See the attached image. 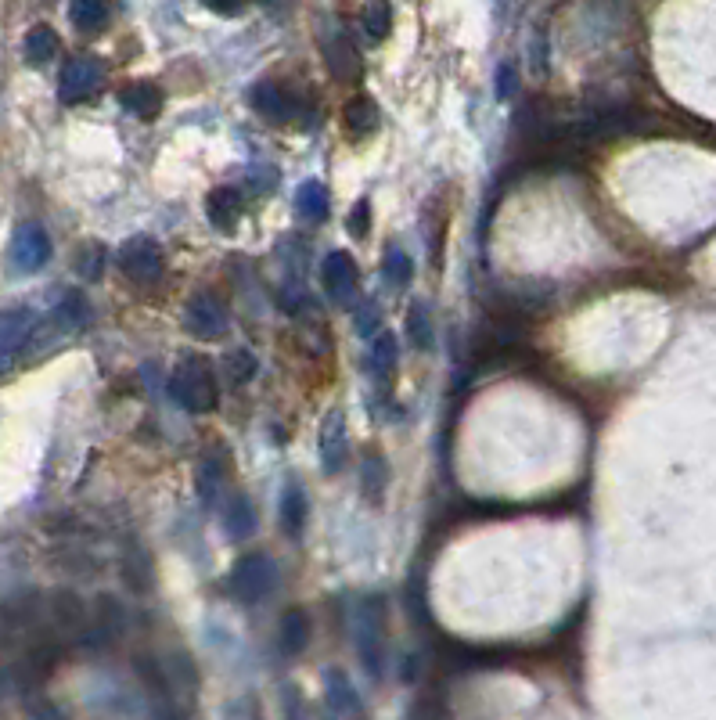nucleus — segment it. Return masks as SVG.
I'll list each match as a JSON object with an SVG mask.
<instances>
[{
	"instance_id": "20",
	"label": "nucleus",
	"mask_w": 716,
	"mask_h": 720,
	"mask_svg": "<svg viewBox=\"0 0 716 720\" xmlns=\"http://www.w3.org/2000/svg\"><path fill=\"white\" fill-rule=\"evenodd\" d=\"M123 576H126V587L134 594H148L152 591V558L148 551H141L137 544H130L123 555Z\"/></svg>"
},
{
	"instance_id": "13",
	"label": "nucleus",
	"mask_w": 716,
	"mask_h": 720,
	"mask_svg": "<svg viewBox=\"0 0 716 720\" xmlns=\"http://www.w3.org/2000/svg\"><path fill=\"white\" fill-rule=\"evenodd\" d=\"M342 116H346V134L357 137V141H364V137L375 134L378 123H382V108L367 98V94H357V98L346 101Z\"/></svg>"
},
{
	"instance_id": "19",
	"label": "nucleus",
	"mask_w": 716,
	"mask_h": 720,
	"mask_svg": "<svg viewBox=\"0 0 716 720\" xmlns=\"http://www.w3.org/2000/svg\"><path fill=\"white\" fill-rule=\"evenodd\" d=\"M227 519H224V526H227V537H234V540H249L252 533H256V508H252V501L242 494V490H234L231 494V501H227Z\"/></svg>"
},
{
	"instance_id": "11",
	"label": "nucleus",
	"mask_w": 716,
	"mask_h": 720,
	"mask_svg": "<svg viewBox=\"0 0 716 720\" xmlns=\"http://www.w3.org/2000/svg\"><path fill=\"white\" fill-rule=\"evenodd\" d=\"M324 62H328V72H332L339 83L360 80V72H364L357 44H353L350 36H342V33H335L332 40H324Z\"/></svg>"
},
{
	"instance_id": "7",
	"label": "nucleus",
	"mask_w": 716,
	"mask_h": 720,
	"mask_svg": "<svg viewBox=\"0 0 716 720\" xmlns=\"http://www.w3.org/2000/svg\"><path fill=\"white\" fill-rule=\"evenodd\" d=\"M101 80H105V69H101L98 58H90V54L69 58L62 69V101L76 105V101L90 98L101 87Z\"/></svg>"
},
{
	"instance_id": "28",
	"label": "nucleus",
	"mask_w": 716,
	"mask_h": 720,
	"mask_svg": "<svg viewBox=\"0 0 716 720\" xmlns=\"http://www.w3.org/2000/svg\"><path fill=\"white\" fill-rule=\"evenodd\" d=\"M396 357H400L396 335H393V332H382V335L375 339V371H378V375H382V378H393Z\"/></svg>"
},
{
	"instance_id": "1",
	"label": "nucleus",
	"mask_w": 716,
	"mask_h": 720,
	"mask_svg": "<svg viewBox=\"0 0 716 720\" xmlns=\"http://www.w3.org/2000/svg\"><path fill=\"white\" fill-rule=\"evenodd\" d=\"M170 393H173V400L191 414L213 411L216 400H220V386H216L213 364H209L206 357H198V353H188V357L173 368Z\"/></svg>"
},
{
	"instance_id": "23",
	"label": "nucleus",
	"mask_w": 716,
	"mask_h": 720,
	"mask_svg": "<svg viewBox=\"0 0 716 720\" xmlns=\"http://www.w3.org/2000/svg\"><path fill=\"white\" fill-rule=\"evenodd\" d=\"M62 44H58V33L51 26H36L26 33V58L33 65H47L51 58H58Z\"/></svg>"
},
{
	"instance_id": "4",
	"label": "nucleus",
	"mask_w": 716,
	"mask_h": 720,
	"mask_svg": "<svg viewBox=\"0 0 716 720\" xmlns=\"http://www.w3.org/2000/svg\"><path fill=\"white\" fill-rule=\"evenodd\" d=\"M119 270L134 285H159L162 274H166V260H162L159 245L152 238H130L119 249Z\"/></svg>"
},
{
	"instance_id": "21",
	"label": "nucleus",
	"mask_w": 716,
	"mask_h": 720,
	"mask_svg": "<svg viewBox=\"0 0 716 720\" xmlns=\"http://www.w3.org/2000/svg\"><path fill=\"white\" fill-rule=\"evenodd\" d=\"M296 209L306 224H321L324 216H328V188H324L321 180H306L303 188H299Z\"/></svg>"
},
{
	"instance_id": "12",
	"label": "nucleus",
	"mask_w": 716,
	"mask_h": 720,
	"mask_svg": "<svg viewBox=\"0 0 716 720\" xmlns=\"http://www.w3.org/2000/svg\"><path fill=\"white\" fill-rule=\"evenodd\" d=\"M249 101L263 119H270V123H288L292 112H296V101L288 98V90L278 87V83H270V80L256 83L252 94H249Z\"/></svg>"
},
{
	"instance_id": "2",
	"label": "nucleus",
	"mask_w": 716,
	"mask_h": 720,
	"mask_svg": "<svg viewBox=\"0 0 716 720\" xmlns=\"http://www.w3.org/2000/svg\"><path fill=\"white\" fill-rule=\"evenodd\" d=\"M274 584H278V569H274V562H270L267 555H260V551H249V555H242L234 562L231 594L242 605L263 602V598L274 591Z\"/></svg>"
},
{
	"instance_id": "24",
	"label": "nucleus",
	"mask_w": 716,
	"mask_h": 720,
	"mask_svg": "<svg viewBox=\"0 0 716 720\" xmlns=\"http://www.w3.org/2000/svg\"><path fill=\"white\" fill-rule=\"evenodd\" d=\"M407 339H411L414 350L421 353L432 350V317H429V306L421 303V299L407 306Z\"/></svg>"
},
{
	"instance_id": "10",
	"label": "nucleus",
	"mask_w": 716,
	"mask_h": 720,
	"mask_svg": "<svg viewBox=\"0 0 716 720\" xmlns=\"http://www.w3.org/2000/svg\"><path fill=\"white\" fill-rule=\"evenodd\" d=\"M33 332V314L29 310H4L0 314V371L11 368V360L22 353Z\"/></svg>"
},
{
	"instance_id": "26",
	"label": "nucleus",
	"mask_w": 716,
	"mask_h": 720,
	"mask_svg": "<svg viewBox=\"0 0 716 720\" xmlns=\"http://www.w3.org/2000/svg\"><path fill=\"white\" fill-rule=\"evenodd\" d=\"M382 274H385V281H389V285L407 288V281L414 278L411 256H407L403 249H396V245H389V249H385V260H382Z\"/></svg>"
},
{
	"instance_id": "25",
	"label": "nucleus",
	"mask_w": 716,
	"mask_h": 720,
	"mask_svg": "<svg viewBox=\"0 0 716 720\" xmlns=\"http://www.w3.org/2000/svg\"><path fill=\"white\" fill-rule=\"evenodd\" d=\"M69 18L80 33H98V29L108 26V8L98 4V0H80V4H72L69 8Z\"/></svg>"
},
{
	"instance_id": "8",
	"label": "nucleus",
	"mask_w": 716,
	"mask_h": 720,
	"mask_svg": "<svg viewBox=\"0 0 716 720\" xmlns=\"http://www.w3.org/2000/svg\"><path fill=\"white\" fill-rule=\"evenodd\" d=\"M321 285L324 292L335 299V303H350L357 296V263H353L350 252H328L321 263Z\"/></svg>"
},
{
	"instance_id": "16",
	"label": "nucleus",
	"mask_w": 716,
	"mask_h": 720,
	"mask_svg": "<svg viewBox=\"0 0 716 720\" xmlns=\"http://www.w3.org/2000/svg\"><path fill=\"white\" fill-rule=\"evenodd\" d=\"M224 486H227V461L220 458L216 450H206V454H202V465H198V497H202V504L216 508Z\"/></svg>"
},
{
	"instance_id": "3",
	"label": "nucleus",
	"mask_w": 716,
	"mask_h": 720,
	"mask_svg": "<svg viewBox=\"0 0 716 720\" xmlns=\"http://www.w3.org/2000/svg\"><path fill=\"white\" fill-rule=\"evenodd\" d=\"M353 645L371 674L382 670V602L367 598L353 609Z\"/></svg>"
},
{
	"instance_id": "5",
	"label": "nucleus",
	"mask_w": 716,
	"mask_h": 720,
	"mask_svg": "<svg viewBox=\"0 0 716 720\" xmlns=\"http://www.w3.org/2000/svg\"><path fill=\"white\" fill-rule=\"evenodd\" d=\"M227 324H231L227 306L220 303L213 292H198V296H191L188 306H184V328L202 342L220 339V335L227 332Z\"/></svg>"
},
{
	"instance_id": "29",
	"label": "nucleus",
	"mask_w": 716,
	"mask_h": 720,
	"mask_svg": "<svg viewBox=\"0 0 716 720\" xmlns=\"http://www.w3.org/2000/svg\"><path fill=\"white\" fill-rule=\"evenodd\" d=\"M54 317H58V328H80V324L87 321V303H83L80 292L65 296L62 303H58V310H54Z\"/></svg>"
},
{
	"instance_id": "22",
	"label": "nucleus",
	"mask_w": 716,
	"mask_h": 720,
	"mask_svg": "<svg viewBox=\"0 0 716 720\" xmlns=\"http://www.w3.org/2000/svg\"><path fill=\"white\" fill-rule=\"evenodd\" d=\"M360 486H364V497L371 504H378L382 501V494H385V486H389V465H385V458L382 454H367L364 458V472H360Z\"/></svg>"
},
{
	"instance_id": "27",
	"label": "nucleus",
	"mask_w": 716,
	"mask_h": 720,
	"mask_svg": "<svg viewBox=\"0 0 716 720\" xmlns=\"http://www.w3.org/2000/svg\"><path fill=\"white\" fill-rule=\"evenodd\" d=\"M360 22H364V33L371 36V40H385L389 29H393V8H389V4H367Z\"/></svg>"
},
{
	"instance_id": "15",
	"label": "nucleus",
	"mask_w": 716,
	"mask_h": 720,
	"mask_svg": "<svg viewBox=\"0 0 716 720\" xmlns=\"http://www.w3.org/2000/svg\"><path fill=\"white\" fill-rule=\"evenodd\" d=\"M310 634H314V623H310V612L306 609H288L285 616H281L278 641L285 656H299V652L310 645Z\"/></svg>"
},
{
	"instance_id": "6",
	"label": "nucleus",
	"mask_w": 716,
	"mask_h": 720,
	"mask_svg": "<svg viewBox=\"0 0 716 720\" xmlns=\"http://www.w3.org/2000/svg\"><path fill=\"white\" fill-rule=\"evenodd\" d=\"M317 450H321L324 472L335 476L342 472L346 458H350V432H346V414L335 407L321 418V429H317Z\"/></svg>"
},
{
	"instance_id": "30",
	"label": "nucleus",
	"mask_w": 716,
	"mask_h": 720,
	"mask_svg": "<svg viewBox=\"0 0 716 720\" xmlns=\"http://www.w3.org/2000/svg\"><path fill=\"white\" fill-rule=\"evenodd\" d=\"M227 371H231V382H249L256 371H260V364H256V357H252L249 350H234V353H227Z\"/></svg>"
},
{
	"instance_id": "9",
	"label": "nucleus",
	"mask_w": 716,
	"mask_h": 720,
	"mask_svg": "<svg viewBox=\"0 0 716 720\" xmlns=\"http://www.w3.org/2000/svg\"><path fill=\"white\" fill-rule=\"evenodd\" d=\"M11 260L18 270H40L51 260V238H47L44 227L36 224H22L15 231V242H11Z\"/></svg>"
},
{
	"instance_id": "18",
	"label": "nucleus",
	"mask_w": 716,
	"mask_h": 720,
	"mask_svg": "<svg viewBox=\"0 0 716 720\" xmlns=\"http://www.w3.org/2000/svg\"><path fill=\"white\" fill-rule=\"evenodd\" d=\"M206 213L220 231H234L238 216H242V195L234 188H227V184L224 188H213L206 198Z\"/></svg>"
},
{
	"instance_id": "31",
	"label": "nucleus",
	"mask_w": 716,
	"mask_h": 720,
	"mask_svg": "<svg viewBox=\"0 0 716 720\" xmlns=\"http://www.w3.org/2000/svg\"><path fill=\"white\" fill-rule=\"evenodd\" d=\"M346 227H350L353 238H367V231H371V202L367 198H360L353 206V213L346 216Z\"/></svg>"
},
{
	"instance_id": "14",
	"label": "nucleus",
	"mask_w": 716,
	"mask_h": 720,
	"mask_svg": "<svg viewBox=\"0 0 716 720\" xmlns=\"http://www.w3.org/2000/svg\"><path fill=\"white\" fill-rule=\"evenodd\" d=\"M119 105L137 119H155L166 105V94H162L155 83H130V87L119 94Z\"/></svg>"
},
{
	"instance_id": "17",
	"label": "nucleus",
	"mask_w": 716,
	"mask_h": 720,
	"mask_svg": "<svg viewBox=\"0 0 716 720\" xmlns=\"http://www.w3.org/2000/svg\"><path fill=\"white\" fill-rule=\"evenodd\" d=\"M306 519H310V501H306V490L299 483L285 486V497H281V526H285L288 537H303Z\"/></svg>"
}]
</instances>
